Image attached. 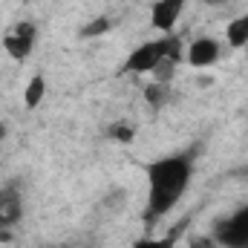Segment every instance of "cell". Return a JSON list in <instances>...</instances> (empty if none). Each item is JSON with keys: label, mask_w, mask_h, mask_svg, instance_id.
Wrapping results in <instances>:
<instances>
[{"label": "cell", "mask_w": 248, "mask_h": 248, "mask_svg": "<svg viewBox=\"0 0 248 248\" xmlns=\"http://www.w3.org/2000/svg\"><path fill=\"white\" fill-rule=\"evenodd\" d=\"M190 176H193L190 153L165 156V159L147 165V214H150V219L165 217L176 208Z\"/></svg>", "instance_id": "1"}, {"label": "cell", "mask_w": 248, "mask_h": 248, "mask_svg": "<svg viewBox=\"0 0 248 248\" xmlns=\"http://www.w3.org/2000/svg\"><path fill=\"white\" fill-rule=\"evenodd\" d=\"M179 52H182V46H179V38H173V35H165L159 41H147V44H141L130 52V58L124 61V72L147 75V72L156 69V63L162 58H176L179 61Z\"/></svg>", "instance_id": "2"}, {"label": "cell", "mask_w": 248, "mask_h": 248, "mask_svg": "<svg viewBox=\"0 0 248 248\" xmlns=\"http://www.w3.org/2000/svg\"><path fill=\"white\" fill-rule=\"evenodd\" d=\"M214 237L225 248H248V205L214 222Z\"/></svg>", "instance_id": "3"}, {"label": "cell", "mask_w": 248, "mask_h": 248, "mask_svg": "<svg viewBox=\"0 0 248 248\" xmlns=\"http://www.w3.org/2000/svg\"><path fill=\"white\" fill-rule=\"evenodd\" d=\"M3 46H6V52H9L15 61H23V58L32 52V46H35V23H26V20L17 23L15 32L6 35Z\"/></svg>", "instance_id": "4"}, {"label": "cell", "mask_w": 248, "mask_h": 248, "mask_svg": "<svg viewBox=\"0 0 248 248\" xmlns=\"http://www.w3.org/2000/svg\"><path fill=\"white\" fill-rule=\"evenodd\" d=\"M185 3H187V0H156V3H153V15H150L153 26L170 35V32H173V26H176V23H179V17H182Z\"/></svg>", "instance_id": "5"}, {"label": "cell", "mask_w": 248, "mask_h": 248, "mask_svg": "<svg viewBox=\"0 0 248 248\" xmlns=\"http://www.w3.org/2000/svg\"><path fill=\"white\" fill-rule=\"evenodd\" d=\"M219 55H222V46L214 38H196L187 46V63L190 66H211V63H217Z\"/></svg>", "instance_id": "6"}, {"label": "cell", "mask_w": 248, "mask_h": 248, "mask_svg": "<svg viewBox=\"0 0 248 248\" xmlns=\"http://www.w3.org/2000/svg\"><path fill=\"white\" fill-rule=\"evenodd\" d=\"M20 193H17V185H6L0 187V214L15 225V222H20Z\"/></svg>", "instance_id": "7"}, {"label": "cell", "mask_w": 248, "mask_h": 248, "mask_svg": "<svg viewBox=\"0 0 248 248\" xmlns=\"http://www.w3.org/2000/svg\"><path fill=\"white\" fill-rule=\"evenodd\" d=\"M228 44L234 46V49H240V46H246L248 44V15L243 17H237V20H231L228 23Z\"/></svg>", "instance_id": "8"}, {"label": "cell", "mask_w": 248, "mask_h": 248, "mask_svg": "<svg viewBox=\"0 0 248 248\" xmlns=\"http://www.w3.org/2000/svg\"><path fill=\"white\" fill-rule=\"evenodd\" d=\"M44 93H46V81H44V75H35V78L29 81L26 93H23L26 107H29V110H32V107H38V104H41V98H44Z\"/></svg>", "instance_id": "9"}, {"label": "cell", "mask_w": 248, "mask_h": 248, "mask_svg": "<svg viewBox=\"0 0 248 248\" xmlns=\"http://www.w3.org/2000/svg\"><path fill=\"white\" fill-rule=\"evenodd\" d=\"M144 98H147L153 107H165V104L170 101V87H168V84H159V81H153V84H147V90H144Z\"/></svg>", "instance_id": "10"}, {"label": "cell", "mask_w": 248, "mask_h": 248, "mask_svg": "<svg viewBox=\"0 0 248 248\" xmlns=\"http://www.w3.org/2000/svg\"><path fill=\"white\" fill-rule=\"evenodd\" d=\"M173 69H176V58H162V61L156 63V69H153L150 75H153V81H159V84H170Z\"/></svg>", "instance_id": "11"}, {"label": "cell", "mask_w": 248, "mask_h": 248, "mask_svg": "<svg viewBox=\"0 0 248 248\" xmlns=\"http://www.w3.org/2000/svg\"><path fill=\"white\" fill-rule=\"evenodd\" d=\"M182 231V225L170 234V237H165V240H136L133 243V248H173L176 246V234Z\"/></svg>", "instance_id": "12"}, {"label": "cell", "mask_w": 248, "mask_h": 248, "mask_svg": "<svg viewBox=\"0 0 248 248\" xmlns=\"http://www.w3.org/2000/svg\"><path fill=\"white\" fill-rule=\"evenodd\" d=\"M110 29V20L107 17H95L93 23H87L84 29H81V38H95V35H104Z\"/></svg>", "instance_id": "13"}, {"label": "cell", "mask_w": 248, "mask_h": 248, "mask_svg": "<svg viewBox=\"0 0 248 248\" xmlns=\"http://www.w3.org/2000/svg\"><path fill=\"white\" fill-rule=\"evenodd\" d=\"M110 136L119 139V141H130V139H133V127H127V124H113Z\"/></svg>", "instance_id": "14"}, {"label": "cell", "mask_w": 248, "mask_h": 248, "mask_svg": "<svg viewBox=\"0 0 248 248\" xmlns=\"http://www.w3.org/2000/svg\"><path fill=\"white\" fill-rule=\"evenodd\" d=\"M187 248H217V246H214V240H211V237H190Z\"/></svg>", "instance_id": "15"}, {"label": "cell", "mask_w": 248, "mask_h": 248, "mask_svg": "<svg viewBox=\"0 0 248 248\" xmlns=\"http://www.w3.org/2000/svg\"><path fill=\"white\" fill-rule=\"evenodd\" d=\"M6 136H9V127H6V124L0 122V141H3V139H6Z\"/></svg>", "instance_id": "16"}, {"label": "cell", "mask_w": 248, "mask_h": 248, "mask_svg": "<svg viewBox=\"0 0 248 248\" xmlns=\"http://www.w3.org/2000/svg\"><path fill=\"white\" fill-rule=\"evenodd\" d=\"M205 3H211V6H222V3H228V0H205Z\"/></svg>", "instance_id": "17"}]
</instances>
